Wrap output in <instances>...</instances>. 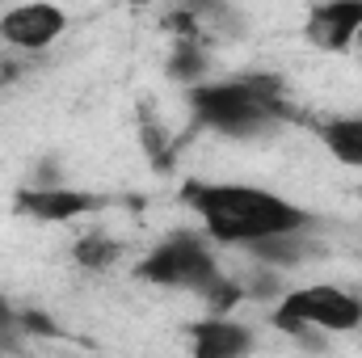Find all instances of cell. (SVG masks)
<instances>
[{"label": "cell", "instance_id": "cell-8", "mask_svg": "<svg viewBox=\"0 0 362 358\" xmlns=\"http://www.w3.org/2000/svg\"><path fill=\"white\" fill-rule=\"evenodd\" d=\"M257 337L249 325H236L228 316H206L189 325V354L194 358H245L253 354Z\"/></svg>", "mask_w": 362, "mask_h": 358}, {"label": "cell", "instance_id": "cell-3", "mask_svg": "<svg viewBox=\"0 0 362 358\" xmlns=\"http://www.w3.org/2000/svg\"><path fill=\"white\" fill-rule=\"evenodd\" d=\"M270 325L278 333L303 325L316 333H354L362 329V299L333 287V282H312L299 291H286L270 312Z\"/></svg>", "mask_w": 362, "mask_h": 358}, {"label": "cell", "instance_id": "cell-4", "mask_svg": "<svg viewBox=\"0 0 362 358\" xmlns=\"http://www.w3.org/2000/svg\"><path fill=\"white\" fill-rule=\"evenodd\" d=\"M139 282H152V287H173V291H189V295H202L215 278H223V270L215 262L211 245L194 232H177L169 241H160L139 266H135Z\"/></svg>", "mask_w": 362, "mask_h": 358}, {"label": "cell", "instance_id": "cell-12", "mask_svg": "<svg viewBox=\"0 0 362 358\" xmlns=\"http://www.w3.org/2000/svg\"><path fill=\"white\" fill-rule=\"evenodd\" d=\"M118 241L114 236H101V232H89V236H81L76 245H72V262L81 270H93V274H101V270H110L118 262Z\"/></svg>", "mask_w": 362, "mask_h": 358}, {"label": "cell", "instance_id": "cell-14", "mask_svg": "<svg viewBox=\"0 0 362 358\" xmlns=\"http://www.w3.org/2000/svg\"><path fill=\"white\" fill-rule=\"evenodd\" d=\"M139 131H144V148H148V156L165 169V165H169V152H173V139L165 135V127H160L152 114H144V127H139Z\"/></svg>", "mask_w": 362, "mask_h": 358}, {"label": "cell", "instance_id": "cell-7", "mask_svg": "<svg viewBox=\"0 0 362 358\" xmlns=\"http://www.w3.org/2000/svg\"><path fill=\"white\" fill-rule=\"evenodd\" d=\"M308 42L320 51H350L362 42V0H333L316 4L303 25Z\"/></svg>", "mask_w": 362, "mask_h": 358}, {"label": "cell", "instance_id": "cell-13", "mask_svg": "<svg viewBox=\"0 0 362 358\" xmlns=\"http://www.w3.org/2000/svg\"><path fill=\"white\" fill-rule=\"evenodd\" d=\"M198 299L211 308V316H228L236 304H245V291H240V282H236V278H228V274H223V278H215Z\"/></svg>", "mask_w": 362, "mask_h": 358}, {"label": "cell", "instance_id": "cell-6", "mask_svg": "<svg viewBox=\"0 0 362 358\" xmlns=\"http://www.w3.org/2000/svg\"><path fill=\"white\" fill-rule=\"evenodd\" d=\"M64 30H68V13L59 4H17L0 17V42L25 55L47 51Z\"/></svg>", "mask_w": 362, "mask_h": 358}, {"label": "cell", "instance_id": "cell-2", "mask_svg": "<svg viewBox=\"0 0 362 358\" xmlns=\"http://www.w3.org/2000/svg\"><path fill=\"white\" fill-rule=\"evenodd\" d=\"M189 114L206 131L249 139V135L278 127L282 118H291V105L282 101V85L274 76H236L219 85H194Z\"/></svg>", "mask_w": 362, "mask_h": 358}, {"label": "cell", "instance_id": "cell-11", "mask_svg": "<svg viewBox=\"0 0 362 358\" xmlns=\"http://www.w3.org/2000/svg\"><path fill=\"white\" fill-rule=\"evenodd\" d=\"M165 72H169V81L194 85L206 72V47H202V38H173V51H169Z\"/></svg>", "mask_w": 362, "mask_h": 358}, {"label": "cell", "instance_id": "cell-5", "mask_svg": "<svg viewBox=\"0 0 362 358\" xmlns=\"http://www.w3.org/2000/svg\"><path fill=\"white\" fill-rule=\"evenodd\" d=\"M101 207H110V198L93 190H68V185H21L17 190V211L38 224H72Z\"/></svg>", "mask_w": 362, "mask_h": 358}, {"label": "cell", "instance_id": "cell-10", "mask_svg": "<svg viewBox=\"0 0 362 358\" xmlns=\"http://www.w3.org/2000/svg\"><path fill=\"white\" fill-rule=\"evenodd\" d=\"M316 253V245L303 236V232H291V236H266L257 245H249V258H257L262 266L270 270H291L299 262H308Z\"/></svg>", "mask_w": 362, "mask_h": 358}, {"label": "cell", "instance_id": "cell-9", "mask_svg": "<svg viewBox=\"0 0 362 358\" xmlns=\"http://www.w3.org/2000/svg\"><path fill=\"white\" fill-rule=\"evenodd\" d=\"M316 135L333 152V161H341L350 169H362V118H329V122H316Z\"/></svg>", "mask_w": 362, "mask_h": 358}, {"label": "cell", "instance_id": "cell-1", "mask_svg": "<svg viewBox=\"0 0 362 358\" xmlns=\"http://www.w3.org/2000/svg\"><path fill=\"white\" fill-rule=\"evenodd\" d=\"M181 202L194 207L206 236L215 245H257L266 236H291L312 228V215L282 194L262 185H236V181H185Z\"/></svg>", "mask_w": 362, "mask_h": 358}, {"label": "cell", "instance_id": "cell-15", "mask_svg": "<svg viewBox=\"0 0 362 358\" xmlns=\"http://www.w3.org/2000/svg\"><path fill=\"white\" fill-rule=\"evenodd\" d=\"M21 329H30V333H55L51 316H42V312H21Z\"/></svg>", "mask_w": 362, "mask_h": 358}]
</instances>
